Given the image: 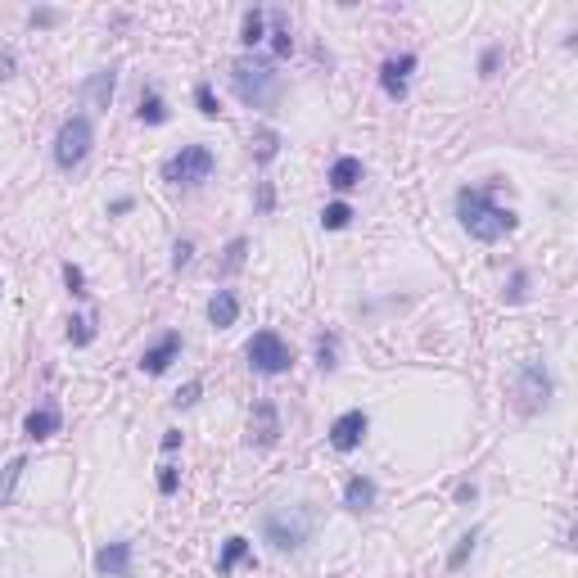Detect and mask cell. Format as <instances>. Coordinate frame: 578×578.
I'll return each mask as SVG.
<instances>
[{
	"label": "cell",
	"instance_id": "obj_18",
	"mask_svg": "<svg viewBox=\"0 0 578 578\" xmlns=\"http://www.w3.org/2000/svg\"><path fill=\"white\" fill-rule=\"evenodd\" d=\"M280 145H285V140H280V131H276V127H258V131H253V140H249V154H253V163H262V167H267V163L280 154Z\"/></svg>",
	"mask_w": 578,
	"mask_h": 578
},
{
	"label": "cell",
	"instance_id": "obj_23",
	"mask_svg": "<svg viewBox=\"0 0 578 578\" xmlns=\"http://www.w3.org/2000/svg\"><path fill=\"white\" fill-rule=\"evenodd\" d=\"M23 470H27V457H14L5 470H0V511L14 502V488H18V479H23Z\"/></svg>",
	"mask_w": 578,
	"mask_h": 578
},
{
	"label": "cell",
	"instance_id": "obj_9",
	"mask_svg": "<svg viewBox=\"0 0 578 578\" xmlns=\"http://www.w3.org/2000/svg\"><path fill=\"white\" fill-rule=\"evenodd\" d=\"M366 412L362 407H353V412H344V416H335V425H330V448L335 452H353V448H362V439H366Z\"/></svg>",
	"mask_w": 578,
	"mask_h": 578
},
{
	"label": "cell",
	"instance_id": "obj_4",
	"mask_svg": "<svg viewBox=\"0 0 578 578\" xmlns=\"http://www.w3.org/2000/svg\"><path fill=\"white\" fill-rule=\"evenodd\" d=\"M90 145H95L90 118H86V113H72V118H63V127H59V136H54V163H59L63 172H72V167L86 163Z\"/></svg>",
	"mask_w": 578,
	"mask_h": 578
},
{
	"label": "cell",
	"instance_id": "obj_35",
	"mask_svg": "<svg viewBox=\"0 0 578 578\" xmlns=\"http://www.w3.org/2000/svg\"><path fill=\"white\" fill-rule=\"evenodd\" d=\"M271 208H276V185L258 181V213H271Z\"/></svg>",
	"mask_w": 578,
	"mask_h": 578
},
{
	"label": "cell",
	"instance_id": "obj_3",
	"mask_svg": "<svg viewBox=\"0 0 578 578\" xmlns=\"http://www.w3.org/2000/svg\"><path fill=\"white\" fill-rule=\"evenodd\" d=\"M231 86L249 109H271L280 99V72L267 59H235L231 63Z\"/></svg>",
	"mask_w": 578,
	"mask_h": 578
},
{
	"label": "cell",
	"instance_id": "obj_31",
	"mask_svg": "<svg viewBox=\"0 0 578 578\" xmlns=\"http://www.w3.org/2000/svg\"><path fill=\"white\" fill-rule=\"evenodd\" d=\"M181 488V475H176V466H158V493L163 497H172Z\"/></svg>",
	"mask_w": 578,
	"mask_h": 578
},
{
	"label": "cell",
	"instance_id": "obj_30",
	"mask_svg": "<svg viewBox=\"0 0 578 578\" xmlns=\"http://www.w3.org/2000/svg\"><path fill=\"white\" fill-rule=\"evenodd\" d=\"M525 294H529V271H516L507 285V303H525Z\"/></svg>",
	"mask_w": 578,
	"mask_h": 578
},
{
	"label": "cell",
	"instance_id": "obj_20",
	"mask_svg": "<svg viewBox=\"0 0 578 578\" xmlns=\"http://www.w3.org/2000/svg\"><path fill=\"white\" fill-rule=\"evenodd\" d=\"M136 118H140L145 127H163V122H167V104H163V95H158L154 86L140 90V109H136Z\"/></svg>",
	"mask_w": 578,
	"mask_h": 578
},
{
	"label": "cell",
	"instance_id": "obj_12",
	"mask_svg": "<svg viewBox=\"0 0 578 578\" xmlns=\"http://www.w3.org/2000/svg\"><path fill=\"white\" fill-rule=\"evenodd\" d=\"M416 68V54H398V59H384L380 63V86L389 99H407V77Z\"/></svg>",
	"mask_w": 578,
	"mask_h": 578
},
{
	"label": "cell",
	"instance_id": "obj_22",
	"mask_svg": "<svg viewBox=\"0 0 578 578\" xmlns=\"http://www.w3.org/2000/svg\"><path fill=\"white\" fill-rule=\"evenodd\" d=\"M249 547H253V543H249V538H240V534H235V538H226V547H222V556H217V574H231V570L249 556Z\"/></svg>",
	"mask_w": 578,
	"mask_h": 578
},
{
	"label": "cell",
	"instance_id": "obj_38",
	"mask_svg": "<svg viewBox=\"0 0 578 578\" xmlns=\"http://www.w3.org/2000/svg\"><path fill=\"white\" fill-rule=\"evenodd\" d=\"M32 23H36V27H50V23H59V14H54V9H36Z\"/></svg>",
	"mask_w": 578,
	"mask_h": 578
},
{
	"label": "cell",
	"instance_id": "obj_37",
	"mask_svg": "<svg viewBox=\"0 0 578 578\" xmlns=\"http://www.w3.org/2000/svg\"><path fill=\"white\" fill-rule=\"evenodd\" d=\"M475 497H479V488H475V484H457V502H461V507H470Z\"/></svg>",
	"mask_w": 578,
	"mask_h": 578
},
{
	"label": "cell",
	"instance_id": "obj_21",
	"mask_svg": "<svg viewBox=\"0 0 578 578\" xmlns=\"http://www.w3.org/2000/svg\"><path fill=\"white\" fill-rule=\"evenodd\" d=\"M262 36H267V9H249L240 23V41L253 50V45H262Z\"/></svg>",
	"mask_w": 578,
	"mask_h": 578
},
{
	"label": "cell",
	"instance_id": "obj_16",
	"mask_svg": "<svg viewBox=\"0 0 578 578\" xmlns=\"http://www.w3.org/2000/svg\"><path fill=\"white\" fill-rule=\"evenodd\" d=\"M208 321H213L217 330H231V326L240 321V298H235L231 289H217V294L208 298Z\"/></svg>",
	"mask_w": 578,
	"mask_h": 578
},
{
	"label": "cell",
	"instance_id": "obj_17",
	"mask_svg": "<svg viewBox=\"0 0 578 578\" xmlns=\"http://www.w3.org/2000/svg\"><path fill=\"white\" fill-rule=\"evenodd\" d=\"M375 493H380V488H375V479H366V475H353V479L344 484V507L362 516V511H371V507H375Z\"/></svg>",
	"mask_w": 578,
	"mask_h": 578
},
{
	"label": "cell",
	"instance_id": "obj_13",
	"mask_svg": "<svg viewBox=\"0 0 578 578\" xmlns=\"http://www.w3.org/2000/svg\"><path fill=\"white\" fill-rule=\"evenodd\" d=\"M59 425H63V412H59V403H41L36 412H27V421H23V434H27L32 443H41V439H54V434H59Z\"/></svg>",
	"mask_w": 578,
	"mask_h": 578
},
{
	"label": "cell",
	"instance_id": "obj_26",
	"mask_svg": "<svg viewBox=\"0 0 578 578\" xmlns=\"http://www.w3.org/2000/svg\"><path fill=\"white\" fill-rule=\"evenodd\" d=\"M68 344H72V348L95 344V321H90V317H72V321H68Z\"/></svg>",
	"mask_w": 578,
	"mask_h": 578
},
{
	"label": "cell",
	"instance_id": "obj_32",
	"mask_svg": "<svg viewBox=\"0 0 578 578\" xmlns=\"http://www.w3.org/2000/svg\"><path fill=\"white\" fill-rule=\"evenodd\" d=\"M63 280H68V289H72L77 298L86 294V276H81V267H77V262H63Z\"/></svg>",
	"mask_w": 578,
	"mask_h": 578
},
{
	"label": "cell",
	"instance_id": "obj_7",
	"mask_svg": "<svg viewBox=\"0 0 578 578\" xmlns=\"http://www.w3.org/2000/svg\"><path fill=\"white\" fill-rule=\"evenodd\" d=\"M244 357H249V366H253L258 375H285V371L294 366V348H289L276 330H258V335L249 339Z\"/></svg>",
	"mask_w": 578,
	"mask_h": 578
},
{
	"label": "cell",
	"instance_id": "obj_6",
	"mask_svg": "<svg viewBox=\"0 0 578 578\" xmlns=\"http://www.w3.org/2000/svg\"><path fill=\"white\" fill-rule=\"evenodd\" d=\"M552 393H556L552 371L543 362H520V371H516V407H520V416H538L552 403Z\"/></svg>",
	"mask_w": 578,
	"mask_h": 578
},
{
	"label": "cell",
	"instance_id": "obj_25",
	"mask_svg": "<svg viewBox=\"0 0 578 578\" xmlns=\"http://www.w3.org/2000/svg\"><path fill=\"white\" fill-rule=\"evenodd\" d=\"M244 253H249V240H244V235H235V240L226 244V258H222V276H235V271L244 267Z\"/></svg>",
	"mask_w": 578,
	"mask_h": 578
},
{
	"label": "cell",
	"instance_id": "obj_15",
	"mask_svg": "<svg viewBox=\"0 0 578 578\" xmlns=\"http://www.w3.org/2000/svg\"><path fill=\"white\" fill-rule=\"evenodd\" d=\"M362 176H366V167H362V158H353V154H339L335 163H330V185L335 190H353V185H362Z\"/></svg>",
	"mask_w": 578,
	"mask_h": 578
},
{
	"label": "cell",
	"instance_id": "obj_8",
	"mask_svg": "<svg viewBox=\"0 0 578 578\" xmlns=\"http://www.w3.org/2000/svg\"><path fill=\"white\" fill-rule=\"evenodd\" d=\"M249 443H253V448H276V443H280V412H276V403H271V398L253 403Z\"/></svg>",
	"mask_w": 578,
	"mask_h": 578
},
{
	"label": "cell",
	"instance_id": "obj_10",
	"mask_svg": "<svg viewBox=\"0 0 578 578\" xmlns=\"http://www.w3.org/2000/svg\"><path fill=\"white\" fill-rule=\"evenodd\" d=\"M131 556H136V547H131L127 538L104 543V547L95 552V570L104 578H131Z\"/></svg>",
	"mask_w": 578,
	"mask_h": 578
},
{
	"label": "cell",
	"instance_id": "obj_1",
	"mask_svg": "<svg viewBox=\"0 0 578 578\" xmlns=\"http://www.w3.org/2000/svg\"><path fill=\"white\" fill-rule=\"evenodd\" d=\"M457 217L470 231V240H479V244L507 240L516 231V222H520L511 208L497 204V185H466V190H457Z\"/></svg>",
	"mask_w": 578,
	"mask_h": 578
},
{
	"label": "cell",
	"instance_id": "obj_36",
	"mask_svg": "<svg viewBox=\"0 0 578 578\" xmlns=\"http://www.w3.org/2000/svg\"><path fill=\"white\" fill-rule=\"evenodd\" d=\"M497 59H502V50H497V45H488V50L479 54V72H484V77H493V72H497Z\"/></svg>",
	"mask_w": 578,
	"mask_h": 578
},
{
	"label": "cell",
	"instance_id": "obj_11",
	"mask_svg": "<svg viewBox=\"0 0 578 578\" xmlns=\"http://www.w3.org/2000/svg\"><path fill=\"white\" fill-rule=\"evenodd\" d=\"M176 357H181V335H176V330H167L158 344H149V348L140 353V371H145V375H163Z\"/></svg>",
	"mask_w": 578,
	"mask_h": 578
},
{
	"label": "cell",
	"instance_id": "obj_28",
	"mask_svg": "<svg viewBox=\"0 0 578 578\" xmlns=\"http://www.w3.org/2000/svg\"><path fill=\"white\" fill-rule=\"evenodd\" d=\"M335 357H339V339H335V335H321V339H317V366H321V371H335V366H339Z\"/></svg>",
	"mask_w": 578,
	"mask_h": 578
},
{
	"label": "cell",
	"instance_id": "obj_41",
	"mask_svg": "<svg viewBox=\"0 0 578 578\" xmlns=\"http://www.w3.org/2000/svg\"><path fill=\"white\" fill-rule=\"evenodd\" d=\"M109 213H113V217H122V213H131V199H127V194H122V199H113V204H109Z\"/></svg>",
	"mask_w": 578,
	"mask_h": 578
},
{
	"label": "cell",
	"instance_id": "obj_27",
	"mask_svg": "<svg viewBox=\"0 0 578 578\" xmlns=\"http://www.w3.org/2000/svg\"><path fill=\"white\" fill-rule=\"evenodd\" d=\"M348 222H353V208H348L344 199H339V204H326V213H321V226H326V231H344Z\"/></svg>",
	"mask_w": 578,
	"mask_h": 578
},
{
	"label": "cell",
	"instance_id": "obj_14",
	"mask_svg": "<svg viewBox=\"0 0 578 578\" xmlns=\"http://www.w3.org/2000/svg\"><path fill=\"white\" fill-rule=\"evenodd\" d=\"M113 90H118V68H99V72H90V77L81 81V99H86L90 109H109Z\"/></svg>",
	"mask_w": 578,
	"mask_h": 578
},
{
	"label": "cell",
	"instance_id": "obj_40",
	"mask_svg": "<svg viewBox=\"0 0 578 578\" xmlns=\"http://www.w3.org/2000/svg\"><path fill=\"white\" fill-rule=\"evenodd\" d=\"M176 448H181V430H167L163 434V452H176Z\"/></svg>",
	"mask_w": 578,
	"mask_h": 578
},
{
	"label": "cell",
	"instance_id": "obj_33",
	"mask_svg": "<svg viewBox=\"0 0 578 578\" xmlns=\"http://www.w3.org/2000/svg\"><path fill=\"white\" fill-rule=\"evenodd\" d=\"M194 262V244L190 240H176V249H172V267L181 271V267H190Z\"/></svg>",
	"mask_w": 578,
	"mask_h": 578
},
{
	"label": "cell",
	"instance_id": "obj_34",
	"mask_svg": "<svg viewBox=\"0 0 578 578\" xmlns=\"http://www.w3.org/2000/svg\"><path fill=\"white\" fill-rule=\"evenodd\" d=\"M199 393H204V384H199V380H190L185 389H176V398H172V403H176V407H194V403H199Z\"/></svg>",
	"mask_w": 578,
	"mask_h": 578
},
{
	"label": "cell",
	"instance_id": "obj_39",
	"mask_svg": "<svg viewBox=\"0 0 578 578\" xmlns=\"http://www.w3.org/2000/svg\"><path fill=\"white\" fill-rule=\"evenodd\" d=\"M14 68H18L14 63V50H0V77H14Z\"/></svg>",
	"mask_w": 578,
	"mask_h": 578
},
{
	"label": "cell",
	"instance_id": "obj_2",
	"mask_svg": "<svg viewBox=\"0 0 578 578\" xmlns=\"http://www.w3.org/2000/svg\"><path fill=\"white\" fill-rule=\"evenodd\" d=\"M312 529H317V511L312 507H276L262 516V538L276 547V552H303L312 543Z\"/></svg>",
	"mask_w": 578,
	"mask_h": 578
},
{
	"label": "cell",
	"instance_id": "obj_24",
	"mask_svg": "<svg viewBox=\"0 0 578 578\" xmlns=\"http://www.w3.org/2000/svg\"><path fill=\"white\" fill-rule=\"evenodd\" d=\"M475 547H479V529L461 534V538H457V547H452V556H448V570H461V565L475 556Z\"/></svg>",
	"mask_w": 578,
	"mask_h": 578
},
{
	"label": "cell",
	"instance_id": "obj_19",
	"mask_svg": "<svg viewBox=\"0 0 578 578\" xmlns=\"http://www.w3.org/2000/svg\"><path fill=\"white\" fill-rule=\"evenodd\" d=\"M267 18H271V50H276V59H289V50H294V32H289V14H285V9H271Z\"/></svg>",
	"mask_w": 578,
	"mask_h": 578
},
{
	"label": "cell",
	"instance_id": "obj_29",
	"mask_svg": "<svg viewBox=\"0 0 578 578\" xmlns=\"http://www.w3.org/2000/svg\"><path fill=\"white\" fill-rule=\"evenodd\" d=\"M194 104H199V113H204V118H217V113H222V104H217V95H213V86H208V81H199V86H194Z\"/></svg>",
	"mask_w": 578,
	"mask_h": 578
},
{
	"label": "cell",
	"instance_id": "obj_5",
	"mask_svg": "<svg viewBox=\"0 0 578 578\" xmlns=\"http://www.w3.org/2000/svg\"><path fill=\"white\" fill-rule=\"evenodd\" d=\"M213 167H217V158H213L208 145H181V149L163 163V181H167V185H199V181L213 176Z\"/></svg>",
	"mask_w": 578,
	"mask_h": 578
}]
</instances>
